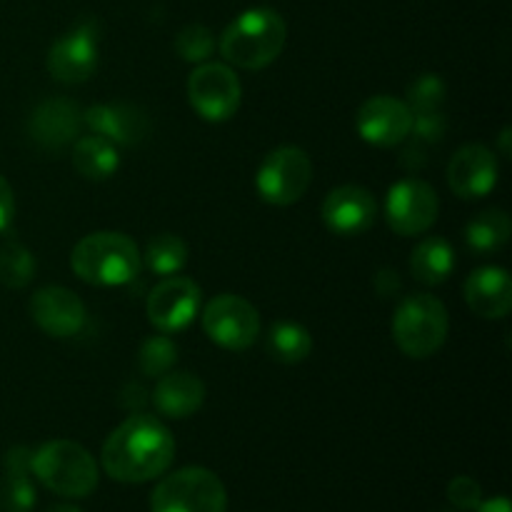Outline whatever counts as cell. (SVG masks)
Returning a JSON list of instances; mask_svg holds the SVG:
<instances>
[{"label":"cell","mask_w":512,"mask_h":512,"mask_svg":"<svg viewBox=\"0 0 512 512\" xmlns=\"http://www.w3.org/2000/svg\"><path fill=\"white\" fill-rule=\"evenodd\" d=\"M70 268L83 283L98 288H123L140 275V250L125 233L100 230L80 240L70 253Z\"/></svg>","instance_id":"cell-3"},{"label":"cell","mask_w":512,"mask_h":512,"mask_svg":"<svg viewBox=\"0 0 512 512\" xmlns=\"http://www.w3.org/2000/svg\"><path fill=\"white\" fill-rule=\"evenodd\" d=\"M83 110L68 98H48L35 105L28 118V135L38 148L63 150L83 133Z\"/></svg>","instance_id":"cell-17"},{"label":"cell","mask_w":512,"mask_h":512,"mask_svg":"<svg viewBox=\"0 0 512 512\" xmlns=\"http://www.w3.org/2000/svg\"><path fill=\"white\" fill-rule=\"evenodd\" d=\"M35 255L18 240L0 245V283L10 290H20L35 278Z\"/></svg>","instance_id":"cell-27"},{"label":"cell","mask_w":512,"mask_h":512,"mask_svg":"<svg viewBox=\"0 0 512 512\" xmlns=\"http://www.w3.org/2000/svg\"><path fill=\"white\" fill-rule=\"evenodd\" d=\"M48 512H83L80 508H75V505H58V508L48 510Z\"/></svg>","instance_id":"cell-37"},{"label":"cell","mask_w":512,"mask_h":512,"mask_svg":"<svg viewBox=\"0 0 512 512\" xmlns=\"http://www.w3.org/2000/svg\"><path fill=\"white\" fill-rule=\"evenodd\" d=\"M440 200L430 183L418 178L398 180L385 198V220L403 238L428 233L438 220Z\"/></svg>","instance_id":"cell-9"},{"label":"cell","mask_w":512,"mask_h":512,"mask_svg":"<svg viewBox=\"0 0 512 512\" xmlns=\"http://www.w3.org/2000/svg\"><path fill=\"white\" fill-rule=\"evenodd\" d=\"M288 40V25L273 8L240 13L220 35L218 50L225 63L243 70H263L278 60Z\"/></svg>","instance_id":"cell-2"},{"label":"cell","mask_w":512,"mask_h":512,"mask_svg":"<svg viewBox=\"0 0 512 512\" xmlns=\"http://www.w3.org/2000/svg\"><path fill=\"white\" fill-rule=\"evenodd\" d=\"M200 303H203V290L193 278L170 275L148 293L145 313L153 328L170 335L185 330L198 318Z\"/></svg>","instance_id":"cell-11"},{"label":"cell","mask_w":512,"mask_h":512,"mask_svg":"<svg viewBox=\"0 0 512 512\" xmlns=\"http://www.w3.org/2000/svg\"><path fill=\"white\" fill-rule=\"evenodd\" d=\"M173 458V433L153 415L133 413L108 435L100 463L115 483L140 485L168 473Z\"/></svg>","instance_id":"cell-1"},{"label":"cell","mask_w":512,"mask_h":512,"mask_svg":"<svg viewBox=\"0 0 512 512\" xmlns=\"http://www.w3.org/2000/svg\"><path fill=\"white\" fill-rule=\"evenodd\" d=\"M30 458L33 450L18 445L5 455V480L0 490V510L30 512L35 505V488L30 483Z\"/></svg>","instance_id":"cell-21"},{"label":"cell","mask_w":512,"mask_h":512,"mask_svg":"<svg viewBox=\"0 0 512 512\" xmlns=\"http://www.w3.org/2000/svg\"><path fill=\"white\" fill-rule=\"evenodd\" d=\"M265 350L273 360L283 365H298L313 353V335L305 325L293 323V320H280L270 328Z\"/></svg>","instance_id":"cell-24"},{"label":"cell","mask_w":512,"mask_h":512,"mask_svg":"<svg viewBox=\"0 0 512 512\" xmlns=\"http://www.w3.org/2000/svg\"><path fill=\"white\" fill-rule=\"evenodd\" d=\"M188 255V243L180 235L160 233L148 240L145 250L140 253V260H143L150 273L160 275V278H170V275H178L188 265Z\"/></svg>","instance_id":"cell-26"},{"label":"cell","mask_w":512,"mask_h":512,"mask_svg":"<svg viewBox=\"0 0 512 512\" xmlns=\"http://www.w3.org/2000/svg\"><path fill=\"white\" fill-rule=\"evenodd\" d=\"M468 308L485 320H500L512 308V280L510 273L498 265H485L473 270L463 285Z\"/></svg>","instance_id":"cell-19"},{"label":"cell","mask_w":512,"mask_h":512,"mask_svg":"<svg viewBox=\"0 0 512 512\" xmlns=\"http://www.w3.org/2000/svg\"><path fill=\"white\" fill-rule=\"evenodd\" d=\"M448 500L455 510H478V505L483 503V488L475 478L458 475L448 483Z\"/></svg>","instance_id":"cell-31"},{"label":"cell","mask_w":512,"mask_h":512,"mask_svg":"<svg viewBox=\"0 0 512 512\" xmlns=\"http://www.w3.org/2000/svg\"><path fill=\"white\" fill-rule=\"evenodd\" d=\"M512 223L508 213L500 208L483 210L480 215H475L468 225H465V243L470 250L485 255V253H498L500 248H505V243L510 240Z\"/></svg>","instance_id":"cell-25"},{"label":"cell","mask_w":512,"mask_h":512,"mask_svg":"<svg viewBox=\"0 0 512 512\" xmlns=\"http://www.w3.org/2000/svg\"><path fill=\"white\" fill-rule=\"evenodd\" d=\"M83 125L90 133L110 140L118 148H133L150 133V118L133 103H98L83 110Z\"/></svg>","instance_id":"cell-18"},{"label":"cell","mask_w":512,"mask_h":512,"mask_svg":"<svg viewBox=\"0 0 512 512\" xmlns=\"http://www.w3.org/2000/svg\"><path fill=\"white\" fill-rule=\"evenodd\" d=\"M373 285H375V290H378L380 298H395V295L403 290V283H400L398 270H393V268L380 270V273L375 275Z\"/></svg>","instance_id":"cell-32"},{"label":"cell","mask_w":512,"mask_h":512,"mask_svg":"<svg viewBox=\"0 0 512 512\" xmlns=\"http://www.w3.org/2000/svg\"><path fill=\"white\" fill-rule=\"evenodd\" d=\"M153 403L160 415L173 420L190 418L205 403V383L185 370H168L160 375L153 390Z\"/></svg>","instance_id":"cell-20"},{"label":"cell","mask_w":512,"mask_h":512,"mask_svg":"<svg viewBox=\"0 0 512 512\" xmlns=\"http://www.w3.org/2000/svg\"><path fill=\"white\" fill-rule=\"evenodd\" d=\"M355 128L365 143L375 148H395L405 143L413 128V110L393 95H373L365 100L355 115Z\"/></svg>","instance_id":"cell-13"},{"label":"cell","mask_w":512,"mask_h":512,"mask_svg":"<svg viewBox=\"0 0 512 512\" xmlns=\"http://www.w3.org/2000/svg\"><path fill=\"white\" fill-rule=\"evenodd\" d=\"M188 100L195 113L208 123L233 118L243 100V85L230 65L200 63L188 78Z\"/></svg>","instance_id":"cell-8"},{"label":"cell","mask_w":512,"mask_h":512,"mask_svg":"<svg viewBox=\"0 0 512 512\" xmlns=\"http://www.w3.org/2000/svg\"><path fill=\"white\" fill-rule=\"evenodd\" d=\"M450 318L445 305L430 293L408 295L393 315V338L408 358L425 360L448 340Z\"/></svg>","instance_id":"cell-5"},{"label":"cell","mask_w":512,"mask_h":512,"mask_svg":"<svg viewBox=\"0 0 512 512\" xmlns=\"http://www.w3.org/2000/svg\"><path fill=\"white\" fill-rule=\"evenodd\" d=\"M30 473L40 485L60 498H88L98 488V463L93 455L73 440H50L33 450Z\"/></svg>","instance_id":"cell-4"},{"label":"cell","mask_w":512,"mask_h":512,"mask_svg":"<svg viewBox=\"0 0 512 512\" xmlns=\"http://www.w3.org/2000/svg\"><path fill=\"white\" fill-rule=\"evenodd\" d=\"M440 512H458V510H440Z\"/></svg>","instance_id":"cell-38"},{"label":"cell","mask_w":512,"mask_h":512,"mask_svg":"<svg viewBox=\"0 0 512 512\" xmlns=\"http://www.w3.org/2000/svg\"><path fill=\"white\" fill-rule=\"evenodd\" d=\"M178 363V345L168 335H153L138 350V368L148 378H160Z\"/></svg>","instance_id":"cell-28"},{"label":"cell","mask_w":512,"mask_h":512,"mask_svg":"<svg viewBox=\"0 0 512 512\" xmlns=\"http://www.w3.org/2000/svg\"><path fill=\"white\" fill-rule=\"evenodd\" d=\"M173 48H175V53L185 60V63L200 65V63H208L210 55L215 53V48H218V45H215L213 30L205 28L203 23H190V25H185V28L178 30Z\"/></svg>","instance_id":"cell-29"},{"label":"cell","mask_w":512,"mask_h":512,"mask_svg":"<svg viewBox=\"0 0 512 512\" xmlns=\"http://www.w3.org/2000/svg\"><path fill=\"white\" fill-rule=\"evenodd\" d=\"M445 80L435 73H423L408 85V108L413 110V115H428V113H440L445 103Z\"/></svg>","instance_id":"cell-30"},{"label":"cell","mask_w":512,"mask_h":512,"mask_svg":"<svg viewBox=\"0 0 512 512\" xmlns=\"http://www.w3.org/2000/svg\"><path fill=\"white\" fill-rule=\"evenodd\" d=\"M413 278L423 285H443L455 270V250L445 238H425L410 255Z\"/></svg>","instance_id":"cell-23"},{"label":"cell","mask_w":512,"mask_h":512,"mask_svg":"<svg viewBox=\"0 0 512 512\" xmlns=\"http://www.w3.org/2000/svg\"><path fill=\"white\" fill-rule=\"evenodd\" d=\"M203 330L225 350H248L260 335V315L245 298L223 293L203 310Z\"/></svg>","instance_id":"cell-10"},{"label":"cell","mask_w":512,"mask_h":512,"mask_svg":"<svg viewBox=\"0 0 512 512\" xmlns=\"http://www.w3.org/2000/svg\"><path fill=\"white\" fill-rule=\"evenodd\" d=\"M13 215H15V195L13 188H10L8 180L0 175V233L10 228L13 223Z\"/></svg>","instance_id":"cell-33"},{"label":"cell","mask_w":512,"mask_h":512,"mask_svg":"<svg viewBox=\"0 0 512 512\" xmlns=\"http://www.w3.org/2000/svg\"><path fill=\"white\" fill-rule=\"evenodd\" d=\"M48 73L63 85L85 83L98 68V33L93 20H83L60 35L48 50Z\"/></svg>","instance_id":"cell-12"},{"label":"cell","mask_w":512,"mask_h":512,"mask_svg":"<svg viewBox=\"0 0 512 512\" xmlns=\"http://www.w3.org/2000/svg\"><path fill=\"white\" fill-rule=\"evenodd\" d=\"M228 490L208 468H180L165 475L150 495V512H225Z\"/></svg>","instance_id":"cell-6"},{"label":"cell","mask_w":512,"mask_h":512,"mask_svg":"<svg viewBox=\"0 0 512 512\" xmlns=\"http://www.w3.org/2000/svg\"><path fill=\"white\" fill-rule=\"evenodd\" d=\"M313 183V160L303 148L283 145L265 155L255 175L258 195L270 205L288 208L308 193Z\"/></svg>","instance_id":"cell-7"},{"label":"cell","mask_w":512,"mask_h":512,"mask_svg":"<svg viewBox=\"0 0 512 512\" xmlns=\"http://www.w3.org/2000/svg\"><path fill=\"white\" fill-rule=\"evenodd\" d=\"M500 165L490 148L480 143H468L455 150L448 163V185L458 198H485L498 185Z\"/></svg>","instance_id":"cell-16"},{"label":"cell","mask_w":512,"mask_h":512,"mask_svg":"<svg viewBox=\"0 0 512 512\" xmlns=\"http://www.w3.org/2000/svg\"><path fill=\"white\" fill-rule=\"evenodd\" d=\"M73 168L85 180H108L118 173L120 153L118 145L100 135H80L73 143Z\"/></svg>","instance_id":"cell-22"},{"label":"cell","mask_w":512,"mask_h":512,"mask_svg":"<svg viewBox=\"0 0 512 512\" xmlns=\"http://www.w3.org/2000/svg\"><path fill=\"white\" fill-rule=\"evenodd\" d=\"M478 512H510V500L505 498V495L483 500V503L478 505Z\"/></svg>","instance_id":"cell-34"},{"label":"cell","mask_w":512,"mask_h":512,"mask_svg":"<svg viewBox=\"0 0 512 512\" xmlns=\"http://www.w3.org/2000/svg\"><path fill=\"white\" fill-rule=\"evenodd\" d=\"M125 395H128V398H123V403H125V408H128V403L130 400H133V410L135 413H138V408H140V403H145V390L143 388H138V385H128V388H125Z\"/></svg>","instance_id":"cell-35"},{"label":"cell","mask_w":512,"mask_h":512,"mask_svg":"<svg viewBox=\"0 0 512 512\" xmlns=\"http://www.w3.org/2000/svg\"><path fill=\"white\" fill-rule=\"evenodd\" d=\"M320 215L330 233L340 235V238H355L375 225L378 203L363 185H340L325 195Z\"/></svg>","instance_id":"cell-15"},{"label":"cell","mask_w":512,"mask_h":512,"mask_svg":"<svg viewBox=\"0 0 512 512\" xmlns=\"http://www.w3.org/2000/svg\"><path fill=\"white\" fill-rule=\"evenodd\" d=\"M30 318L50 338H73L88 323V308L78 293L63 285L40 288L30 298Z\"/></svg>","instance_id":"cell-14"},{"label":"cell","mask_w":512,"mask_h":512,"mask_svg":"<svg viewBox=\"0 0 512 512\" xmlns=\"http://www.w3.org/2000/svg\"><path fill=\"white\" fill-rule=\"evenodd\" d=\"M508 140H510V128H505V130H503V135H500V145H503V153H505V155L510 153Z\"/></svg>","instance_id":"cell-36"}]
</instances>
